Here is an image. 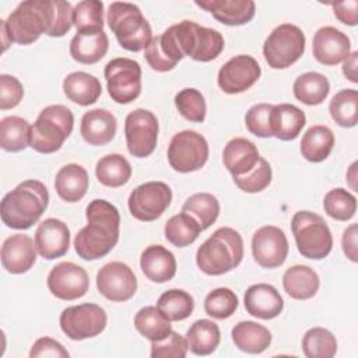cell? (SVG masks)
<instances>
[{
  "label": "cell",
  "mask_w": 358,
  "mask_h": 358,
  "mask_svg": "<svg viewBox=\"0 0 358 358\" xmlns=\"http://www.w3.org/2000/svg\"><path fill=\"white\" fill-rule=\"evenodd\" d=\"M144 57L147 60V63L150 64V67L155 71H169L172 70L176 64L173 62H171L161 50L159 43H158V36L152 38L151 42L147 45V48L144 49Z\"/></svg>",
  "instance_id": "obj_53"
},
{
  "label": "cell",
  "mask_w": 358,
  "mask_h": 358,
  "mask_svg": "<svg viewBox=\"0 0 358 358\" xmlns=\"http://www.w3.org/2000/svg\"><path fill=\"white\" fill-rule=\"evenodd\" d=\"M96 288L106 299L124 302L136 294L137 278L126 263L110 262L96 273Z\"/></svg>",
  "instance_id": "obj_16"
},
{
  "label": "cell",
  "mask_w": 358,
  "mask_h": 358,
  "mask_svg": "<svg viewBox=\"0 0 358 358\" xmlns=\"http://www.w3.org/2000/svg\"><path fill=\"white\" fill-rule=\"evenodd\" d=\"M62 331L74 341L92 338L101 334L108 323L103 308L96 303H81L63 309L59 317Z\"/></svg>",
  "instance_id": "obj_12"
},
{
  "label": "cell",
  "mask_w": 358,
  "mask_h": 358,
  "mask_svg": "<svg viewBox=\"0 0 358 358\" xmlns=\"http://www.w3.org/2000/svg\"><path fill=\"white\" fill-rule=\"evenodd\" d=\"M140 267L150 281L162 284L175 277L176 259L165 246L150 245L140 256Z\"/></svg>",
  "instance_id": "obj_25"
},
{
  "label": "cell",
  "mask_w": 358,
  "mask_h": 358,
  "mask_svg": "<svg viewBox=\"0 0 358 358\" xmlns=\"http://www.w3.org/2000/svg\"><path fill=\"white\" fill-rule=\"evenodd\" d=\"M243 303L249 315L263 320L277 317L284 309V301L277 288L266 282L250 285L245 292Z\"/></svg>",
  "instance_id": "obj_22"
},
{
  "label": "cell",
  "mask_w": 358,
  "mask_h": 358,
  "mask_svg": "<svg viewBox=\"0 0 358 358\" xmlns=\"http://www.w3.org/2000/svg\"><path fill=\"white\" fill-rule=\"evenodd\" d=\"M87 225L74 238L76 253L84 260H96L106 256L119 241V210L103 199L90 201L85 208Z\"/></svg>",
  "instance_id": "obj_2"
},
{
  "label": "cell",
  "mask_w": 358,
  "mask_h": 358,
  "mask_svg": "<svg viewBox=\"0 0 358 358\" xmlns=\"http://www.w3.org/2000/svg\"><path fill=\"white\" fill-rule=\"evenodd\" d=\"M73 21L77 32L103 31V3L98 0H84L74 6Z\"/></svg>",
  "instance_id": "obj_44"
},
{
  "label": "cell",
  "mask_w": 358,
  "mask_h": 358,
  "mask_svg": "<svg viewBox=\"0 0 358 358\" xmlns=\"http://www.w3.org/2000/svg\"><path fill=\"white\" fill-rule=\"evenodd\" d=\"M324 213L337 221H348L355 215L357 199L343 187L331 189L323 199Z\"/></svg>",
  "instance_id": "obj_45"
},
{
  "label": "cell",
  "mask_w": 358,
  "mask_h": 358,
  "mask_svg": "<svg viewBox=\"0 0 358 358\" xmlns=\"http://www.w3.org/2000/svg\"><path fill=\"white\" fill-rule=\"evenodd\" d=\"M189 347L186 337H182L176 331H171L164 340L151 341L152 358H185L187 355Z\"/></svg>",
  "instance_id": "obj_49"
},
{
  "label": "cell",
  "mask_w": 358,
  "mask_h": 358,
  "mask_svg": "<svg viewBox=\"0 0 358 358\" xmlns=\"http://www.w3.org/2000/svg\"><path fill=\"white\" fill-rule=\"evenodd\" d=\"M175 106L189 122L203 123L207 113V105L203 94L196 88H183L175 95Z\"/></svg>",
  "instance_id": "obj_47"
},
{
  "label": "cell",
  "mask_w": 358,
  "mask_h": 358,
  "mask_svg": "<svg viewBox=\"0 0 358 358\" xmlns=\"http://www.w3.org/2000/svg\"><path fill=\"white\" fill-rule=\"evenodd\" d=\"M288 250L287 236L278 227L264 225L253 234L252 255L263 268H275L284 264Z\"/></svg>",
  "instance_id": "obj_17"
},
{
  "label": "cell",
  "mask_w": 358,
  "mask_h": 358,
  "mask_svg": "<svg viewBox=\"0 0 358 358\" xmlns=\"http://www.w3.org/2000/svg\"><path fill=\"white\" fill-rule=\"evenodd\" d=\"M231 337L234 344L248 354H260L271 344L270 330L252 320H243L235 324Z\"/></svg>",
  "instance_id": "obj_32"
},
{
  "label": "cell",
  "mask_w": 358,
  "mask_h": 358,
  "mask_svg": "<svg viewBox=\"0 0 358 358\" xmlns=\"http://www.w3.org/2000/svg\"><path fill=\"white\" fill-rule=\"evenodd\" d=\"M336 18L350 27H354L358 24V1L357 0H347L341 3H333L331 4Z\"/></svg>",
  "instance_id": "obj_54"
},
{
  "label": "cell",
  "mask_w": 358,
  "mask_h": 358,
  "mask_svg": "<svg viewBox=\"0 0 358 358\" xmlns=\"http://www.w3.org/2000/svg\"><path fill=\"white\" fill-rule=\"evenodd\" d=\"M31 358H42V357H52V358H69L70 354L69 351L60 344L59 341L50 338V337H41L38 338L31 351H29Z\"/></svg>",
  "instance_id": "obj_52"
},
{
  "label": "cell",
  "mask_w": 358,
  "mask_h": 358,
  "mask_svg": "<svg viewBox=\"0 0 358 358\" xmlns=\"http://www.w3.org/2000/svg\"><path fill=\"white\" fill-rule=\"evenodd\" d=\"M46 284L50 294L57 299L74 301L87 294L90 278L81 266L71 262H60L49 271Z\"/></svg>",
  "instance_id": "obj_15"
},
{
  "label": "cell",
  "mask_w": 358,
  "mask_h": 358,
  "mask_svg": "<svg viewBox=\"0 0 358 358\" xmlns=\"http://www.w3.org/2000/svg\"><path fill=\"white\" fill-rule=\"evenodd\" d=\"M63 92L71 102L88 106L98 101L102 94L101 81L85 71H73L63 80Z\"/></svg>",
  "instance_id": "obj_29"
},
{
  "label": "cell",
  "mask_w": 358,
  "mask_h": 358,
  "mask_svg": "<svg viewBox=\"0 0 358 358\" xmlns=\"http://www.w3.org/2000/svg\"><path fill=\"white\" fill-rule=\"evenodd\" d=\"M306 116L302 109L292 103L273 105L270 112L271 134L282 141L295 140L305 127Z\"/></svg>",
  "instance_id": "obj_27"
},
{
  "label": "cell",
  "mask_w": 358,
  "mask_h": 358,
  "mask_svg": "<svg viewBox=\"0 0 358 358\" xmlns=\"http://www.w3.org/2000/svg\"><path fill=\"white\" fill-rule=\"evenodd\" d=\"M31 124L20 116H6L0 122V147L8 152H20L31 144Z\"/></svg>",
  "instance_id": "obj_36"
},
{
  "label": "cell",
  "mask_w": 358,
  "mask_h": 358,
  "mask_svg": "<svg viewBox=\"0 0 358 358\" xmlns=\"http://www.w3.org/2000/svg\"><path fill=\"white\" fill-rule=\"evenodd\" d=\"M271 176L273 172L268 161L260 157L257 165L246 175L234 176V183L245 193H259L270 185Z\"/></svg>",
  "instance_id": "obj_48"
},
{
  "label": "cell",
  "mask_w": 358,
  "mask_h": 358,
  "mask_svg": "<svg viewBox=\"0 0 358 358\" xmlns=\"http://www.w3.org/2000/svg\"><path fill=\"white\" fill-rule=\"evenodd\" d=\"M291 231L296 249L303 257L320 260L331 252V231L319 214L312 211L295 213L291 220Z\"/></svg>",
  "instance_id": "obj_8"
},
{
  "label": "cell",
  "mask_w": 358,
  "mask_h": 358,
  "mask_svg": "<svg viewBox=\"0 0 358 358\" xmlns=\"http://www.w3.org/2000/svg\"><path fill=\"white\" fill-rule=\"evenodd\" d=\"M117 122L112 112L106 109H91L81 117L80 133L90 145H105L116 134Z\"/></svg>",
  "instance_id": "obj_24"
},
{
  "label": "cell",
  "mask_w": 358,
  "mask_h": 358,
  "mask_svg": "<svg viewBox=\"0 0 358 358\" xmlns=\"http://www.w3.org/2000/svg\"><path fill=\"white\" fill-rule=\"evenodd\" d=\"M124 136L129 152L136 158L150 157L158 140V119L147 109L137 108L124 119Z\"/></svg>",
  "instance_id": "obj_13"
},
{
  "label": "cell",
  "mask_w": 358,
  "mask_h": 358,
  "mask_svg": "<svg viewBox=\"0 0 358 358\" xmlns=\"http://www.w3.org/2000/svg\"><path fill=\"white\" fill-rule=\"evenodd\" d=\"M24 96V87L18 78L10 74L0 76V109L15 108Z\"/></svg>",
  "instance_id": "obj_51"
},
{
  "label": "cell",
  "mask_w": 358,
  "mask_h": 358,
  "mask_svg": "<svg viewBox=\"0 0 358 358\" xmlns=\"http://www.w3.org/2000/svg\"><path fill=\"white\" fill-rule=\"evenodd\" d=\"M95 175L103 186L120 187L129 182L131 176V165L120 154H108L96 162Z\"/></svg>",
  "instance_id": "obj_37"
},
{
  "label": "cell",
  "mask_w": 358,
  "mask_h": 358,
  "mask_svg": "<svg viewBox=\"0 0 358 358\" xmlns=\"http://www.w3.org/2000/svg\"><path fill=\"white\" fill-rule=\"evenodd\" d=\"M48 204L46 186L36 179L24 180L3 197L1 221L13 229H28L42 217Z\"/></svg>",
  "instance_id": "obj_4"
},
{
  "label": "cell",
  "mask_w": 358,
  "mask_h": 358,
  "mask_svg": "<svg viewBox=\"0 0 358 358\" xmlns=\"http://www.w3.org/2000/svg\"><path fill=\"white\" fill-rule=\"evenodd\" d=\"M73 6L62 0H25L20 3L7 20L0 21L3 52L13 42L29 45L42 34L52 38L66 35L73 21Z\"/></svg>",
  "instance_id": "obj_1"
},
{
  "label": "cell",
  "mask_w": 358,
  "mask_h": 358,
  "mask_svg": "<svg viewBox=\"0 0 358 358\" xmlns=\"http://www.w3.org/2000/svg\"><path fill=\"white\" fill-rule=\"evenodd\" d=\"M238 303V296L231 288L220 287L207 294L204 299V310L208 316L224 320L235 313Z\"/></svg>",
  "instance_id": "obj_46"
},
{
  "label": "cell",
  "mask_w": 358,
  "mask_h": 358,
  "mask_svg": "<svg viewBox=\"0 0 358 358\" xmlns=\"http://www.w3.org/2000/svg\"><path fill=\"white\" fill-rule=\"evenodd\" d=\"M164 232L166 241L171 242L173 246L185 248L192 245L197 239L201 228L192 215L182 211L176 215H172L165 222Z\"/></svg>",
  "instance_id": "obj_39"
},
{
  "label": "cell",
  "mask_w": 358,
  "mask_h": 358,
  "mask_svg": "<svg viewBox=\"0 0 358 358\" xmlns=\"http://www.w3.org/2000/svg\"><path fill=\"white\" fill-rule=\"evenodd\" d=\"M305 34L294 24L275 27L263 45V56L271 69L282 70L292 66L305 52Z\"/></svg>",
  "instance_id": "obj_9"
},
{
  "label": "cell",
  "mask_w": 358,
  "mask_h": 358,
  "mask_svg": "<svg viewBox=\"0 0 358 358\" xmlns=\"http://www.w3.org/2000/svg\"><path fill=\"white\" fill-rule=\"evenodd\" d=\"M358 238V225L357 224H351L350 227H347L343 232V238H341V245H343V252L344 255L354 263L358 262V252H357V242Z\"/></svg>",
  "instance_id": "obj_55"
},
{
  "label": "cell",
  "mask_w": 358,
  "mask_h": 358,
  "mask_svg": "<svg viewBox=\"0 0 358 358\" xmlns=\"http://www.w3.org/2000/svg\"><path fill=\"white\" fill-rule=\"evenodd\" d=\"M88 173L78 164H67L59 169L55 179V189L59 197L67 203L80 201L88 190Z\"/></svg>",
  "instance_id": "obj_28"
},
{
  "label": "cell",
  "mask_w": 358,
  "mask_h": 358,
  "mask_svg": "<svg viewBox=\"0 0 358 358\" xmlns=\"http://www.w3.org/2000/svg\"><path fill=\"white\" fill-rule=\"evenodd\" d=\"M1 266L11 274H22L32 268L36 262V248L31 236L14 234L1 246Z\"/></svg>",
  "instance_id": "obj_21"
},
{
  "label": "cell",
  "mask_w": 358,
  "mask_h": 358,
  "mask_svg": "<svg viewBox=\"0 0 358 358\" xmlns=\"http://www.w3.org/2000/svg\"><path fill=\"white\" fill-rule=\"evenodd\" d=\"M313 57L324 66H336L351 53L350 38L334 27H322L316 31L312 42Z\"/></svg>",
  "instance_id": "obj_19"
},
{
  "label": "cell",
  "mask_w": 358,
  "mask_h": 358,
  "mask_svg": "<svg viewBox=\"0 0 358 358\" xmlns=\"http://www.w3.org/2000/svg\"><path fill=\"white\" fill-rule=\"evenodd\" d=\"M292 92L295 98L305 105H320L330 92V83L322 73L308 71L294 81Z\"/></svg>",
  "instance_id": "obj_35"
},
{
  "label": "cell",
  "mask_w": 358,
  "mask_h": 358,
  "mask_svg": "<svg viewBox=\"0 0 358 358\" xmlns=\"http://www.w3.org/2000/svg\"><path fill=\"white\" fill-rule=\"evenodd\" d=\"M108 94L116 103H130L141 92V67L127 57L112 59L103 70Z\"/></svg>",
  "instance_id": "obj_11"
},
{
  "label": "cell",
  "mask_w": 358,
  "mask_h": 358,
  "mask_svg": "<svg viewBox=\"0 0 358 358\" xmlns=\"http://www.w3.org/2000/svg\"><path fill=\"white\" fill-rule=\"evenodd\" d=\"M273 109L271 103H256L245 115L246 129L256 137L267 138L273 137L270 129V112Z\"/></svg>",
  "instance_id": "obj_50"
},
{
  "label": "cell",
  "mask_w": 358,
  "mask_h": 358,
  "mask_svg": "<svg viewBox=\"0 0 358 358\" xmlns=\"http://www.w3.org/2000/svg\"><path fill=\"white\" fill-rule=\"evenodd\" d=\"M182 211L192 215L199 222L201 231H204L217 221L220 203L211 193H194L183 203Z\"/></svg>",
  "instance_id": "obj_40"
},
{
  "label": "cell",
  "mask_w": 358,
  "mask_h": 358,
  "mask_svg": "<svg viewBox=\"0 0 358 358\" xmlns=\"http://www.w3.org/2000/svg\"><path fill=\"white\" fill-rule=\"evenodd\" d=\"M243 257V239L229 227L218 228L196 252L197 267L208 275H222L238 267Z\"/></svg>",
  "instance_id": "obj_5"
},
{
  "label": "cell",
  "mask_w": 358,
  "mask_h": 358,
  "mask_svg": "<svg viewBox=\"0 0 358 358\" xmlns=\"http://www.w3.org/2000/svg\"><path fill=\"white\" fill-rule=\"evenodd\" d=\"M357 162H352V165L350 166V171L347 172V180L350 182V186L352 187V190L357 189L355 186V179H357Z\"/></svg>",
  "instance_id": "obj_57"
},
{
  "label": "cell",
  "mask_w": 358,
  "mask_h": 358,
  "mask_svg": "<svg viewBox=\"0 0 358 358\" xmlns=\"http://www.w3.org/2000/svg\"><path fill=\"white\" fill-rule=\"evenodd\" d=\"M161 41L178 62L185 56L196 62H211L221 55L225 45L220 31L189 20L171 25L161 34Z\"/></svg>",
  "instance_id": "obj_3"
},
{
  "label": "cell",
  "mask_w": 358,
  "mask_h": 358,
  "mask_svg": "<svg viewBox=\"0 0 358 358\" xmlns=\"http://www.w3.org/2000/svg\"><path fill=\"white\" fill-rule=\"evenodd\" d=\"M320 285L317 273L305 264H295L285 270L282 275V287L285 292L298 301L310 299L316 295Z\"/></svg>",
  "instance_id": "obj_30"
},
{
  "label": "cell",
  "mask_w": 358,
  "mask_h": 358,
  "mask_svg": "<svg viewBox=\"0 0 358 358\" xmlns=\"http://www.w3.org/2000/svg\"><path fill=\"white\" fill-rule=\"evenodd\" d=\"M109 41L103 31L77 32L70 41V55L81 64H95L108 52Z\"/></svg>",
  "instance_id": "obj_31"
},
{
  "label": "cell",
  "mask_w": 358,
  "mask_h": 358,
  "mask_svg": "<svg viewBox=\"0 0 358 358\" xmlns=\"http://www.w3.org/2000/svg\"><path fill=\"white\" fill-rule=\"evenodd\" d=\"M196 6L229 27L248 24L256 13V4L252 0H203L196 1Z\"/></svg>",
  "instance_id": "obj_23"
},
{
  "label": "cell",
  "mask_w": 358,
  "mask_h": 358,
  "mask_svg": "<svg viewBox=\"0 0 358 358\" xmlns=\"http://www.w3.org/2000/svg\"><path fill=\"white\" fill-rule=\"evenodd\" d=\"M106 20L119 45L126 50L140 52L152 39L150 22L133 3L115 1L109 4Z\"/></svg>",
  "instance_id": "obj_6"
},
{
  "label": "cell",
  "mask_w": 358,
  "mask_h": 358,
  "mask_svg": "<svg viewBox=\"0 0 358 358\" xmlns=\"http://www.w3.org/2000/svg\"><path fill=\"white\" fill-rule=\"evenodd\" d=\"M262 74L257 60L249 55L231 57L218 71L217 83L225 94H241L248 91Z\"/></svg>",
  "instance_id": "obj_18"
},
{
  "label": "cell",
  "mask_w": 358,
  "mask_h": 358,
  "mask_svg": "<svg viewBox=\"0 0 358 358\" xmlns=\"http://www.w3.org/2000/svg\"><path fill=\"white\" fill-rule=\"evenodd\" d=\"M334 145L333 131L323 124H315L309 127L301 140V154L309 162L324 161Z\"/></svg>",
  "instance_id": "obj_33"
},
{
  "label": "cell",
  "mask_w": 358,
  "mask_h": 358,
  "mask_svg": "<svg viewBox=\"0 0 358 358\" xmlns=\"http://www.w3.org/2000/svg\"><path fill=\"white\" fill-rule=\"evenodd\" d=\"M358 92L354 88L338 91L329 103L331 119L341 127H354L358 115Z\"/></svg>",
  "instance_id": "obj_42"
},
{
  "label": "cell",
  "mask_w": 358,
  "mask_h": 358,
  "mask_svg": "<svg viewBox=\"0 0 358 358\" xmlns=\"http://www.w3.org/2000/svg\"><path fill=\"white\" fill-rule=\"evenodd\" d=\"M36 252L48 260L62 257L70 248V229L57 218H46L35 231Z\"/></svg>",
  "instance_id": "obj_20"
},
{
  "label": "cell",
  "mask_w": 358,
  "mask_h": 358,
  "mask_svg": "<svg viewBox=\"0 0 358 358\" xmlns=\"http://www.w3.org/2000/svg\"><path fill=\"white\" fill-rule=\"evenodd\" d=\"M74 126L73 112L64 105H49L41 110L31 127V144L41 154H52L62 148Z\"/></svg>",
  "instance_id": "obj_7"
},
{
  "label": "cell",
  "mask_w": 358,
  "mask_h": 358,
  "mask_svg": "<svg viewBox=\"0 0 358 358\" xmlns=\"http://www.w3.org/2000/svg\"><path fill=\"white\" fill-rule=\"evenodd\" d=\"M357 60H358V52L354 50L350 53V56L344 60L343 64V74L345 76L347 80H350L351 83H358V77H357Z\"/></svg>",
  "instance_id": "obj_56"
},
{
  "label": "cell",
  "mask_w": 358,
  "mask_h": 358,
  "mask_svg": "<svg viewBox=\"0 0 358 358\" xmlns=\"http://www.w3.org/2000/svg\"><path fill=\"white\" fill-rule=\"evenodd\" d=\"M134 327L150 341L164 340L171 331V320L157 306H144L134 316Z\"/></svg>",
  "instance_id": "obj_38"
},
{
  "label": "cell",
  "mask_w": 358,
  "mask_h": 358,
  "mask_svg": "<svg viewBox=\"0 0 358 358\" xmlns=\"http://www.w3.org/2000/svg\"><path fill=\"white\" fill-rule=\"evenodd\" d=\"M208 159V143L194 130H182L171 138L168 145V162L180 173L199 171Z\"/></svg>",
  "instance_id": "obj_10"
},
{
  "label": "cell",
  "mask_w": 358,
  "mask_h": 358,
  "mask_svg": "<svg viewBox=\"0 0 358 358\" xmlns=\"http://www.w3.org/2000/svg\"><path fill=\"white\" fill-rule=\"evenodd\" d=\"M260 159L257 147L248 138L235 137L229 140L222 152V162L228 172L234 176L246 175Z\"/></svg>",
  "instance_id": "obj_26"
},
{
  "label": "cell",
  "mask_w": 358,
  "mask_h": 358,
  "mask_svg": "<svg viewBox=\"0 0 358 358\" xmlns=\"http://www.w3.org/2000/svg\"><path fill=\"white\" fill-rule=\"evenodd\" d=\"M302 350L308 358H331L337 352L336 336L324 327H312L302 337Z\"/></svg>",
  "instance_id": "obj_43"
},
{
  "label": "cell",
  "mask_w": 358,
  "mask_h": 358,
  "mask_svg": "<svg viewBox=\"0 0 358 358\" xmlns=\"http://www.w3.org/2000/svg\"><path fill=\"white\" fill-rule=\"evenodd\" d=\"M172 201V190L164 182H145L131 190L127 206L130 214L143 222L159 218Z\"/></svg>",
  "instance_id": "obj_14"
},
{
  "label": "cell",
  "mask_w": 358,
  "mask_h": 358,
  "mask_svg": "<svg viewBox=\"0 0 358 358\" xmlns=\"http://www.w3.org/2000/svg\"><path fill=\"white\" fill-rule=\"evenodd\" d=\"M189 350L196 355L213 354L221 341V333L217 323L210 319L196 320L186 333Z\"/></svg>",
  "instance_id": "obj_34"
},
{
  "label": "cell",
  "mask_w": 358,
  "mask_h": 358,
  "mask_svg": "<svg viewBox=\"0 0 358 358\" xmlns=\"http://www.w3.org/2000/svg\"><path fill=\"white\" fill-rule=\"evenodd\" d=\"M157 308L171 322H179L187 319L194 309L193 296L178 288H172L161 294L157 301Z\"/></svg>",
  "instance_id": "obj_41"
}]
</instances>
